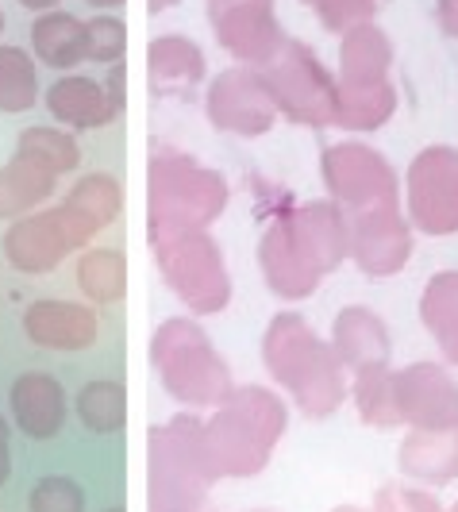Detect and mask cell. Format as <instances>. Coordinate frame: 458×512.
Returning a JSON list of instances; mask_svg holds the SVG:
<instances>
[{
	"instance_id": "obj_12",
	"label": "cell",
	"mask_w": 458,
	"mask_h": 512,
	"mask_svg": "<svg viewBox=\"0 0 458 512\" xmlns=\"http://www.w3.org/2000/svg\"><path fill=\"white\" fill-rule=\"evenodd\" d=\"M208 120L220 131L243 135V139H258L274 128L278 120V104L270 97L266 81L255 66L243 70H224L208 85V101H204Z\"/></svg>"
},
{
	"instance_id": "obj_23",
	"label": "cell",
	"mask_w": 458,
	"mask_h": 512,
	"mask_svg": "<svg viewBox=\"0 0 458 512\" xmlns=\"http://www.w3.org/2000/svg\"><path fill=\"white\" fill-rule=\"evenodd\" d=\"M389 66H393V47L389 35L374 24H355L343 31L339 43V81L351 85H374V81H389Z\"/></svg>"
},
{
	"instance_id": "obj_34",
	"label": "cell",
	"mask_w": 458,
	"mask_h": 512,
	"mask_svg": "<svg viewBox=\"0 0 458 512\" xmlns=\"http://www.w3.org/2000/svg\"><path fill=\"white\" fill-rule=\"evenodd\" d=\"M85 39H89V62H101V66H112V62H124L128 54V24L120 16H93L85 20Z\"/></svg>"
},
{
	"instance_id": "obj_36",
	"label": "cell",
	"mask_w": 458,
	"mask_h": 512,
	"mask_svg": "<svg viewBox=\"0 0 458 512\" xmlns=\"http://www.w3.org/2000/svg\"><path fill=\"white\" fill-rule=\"evenodd\" d=\"M316 12V20L324 31H351L355 24H370L378 12V0H305Z\"/></svg>"
},
{
	"instance_id": "obj_32",
	"label": "cell",
	"mask_w": 458,
	"mask_h": 512,
	"mask_svg": "<svg viewBox=\"0 0 458 512\" xmlns=\"http://www.w3.org/2000/svg\"><path fill=\"white\" fill-rule=\"evenodd\" d=\"M66 205L77 208L85 220H93L97 228H108L120 212H124V185L108 174H85L74 189L66 193Z\"/></svg>"
},
{
	"instance_id": "obj_37",
	"label": "cell",
	"mask_w": 458,
	"mask_h": 512,
	"mask_svg": "<svg viewBox=\"0 0 458 512\" xmlns=\"http://www.w3.org/2000/svg\"><path fill=\"white\" fill-rule=\"evenodd\" d=\"M374 512H443V505L428 489L389 482V486L374 493Z\"/></svg>"
},
{
	"instance_id": "obj_21",
	"label": "cell",
	"mask_w": 458,
	"mask_h": 512,
	"mask_svg": "<svg viewBox=\"0 0 458 512\" xmlns=\"http://www.w3.org/2000/svg\"><path fill=\"white\" fill-rule=\"evenodd\" d=\"M397 466L416 486H447L458 482V428L447 432H408Z\"/></svg>"
},
{
	"instance_id": "obj_35",
	"label": "cell",
	"mask_w": 458,
	"mask_h": 512,
	"mask_svg": "<svg viewBox=\"0 0 458 512\" xmlns=\"http://www.w3.org/2000/svg\"><path fill=\"white\" fill-rule=\"evenodd\" d=\"M27 509L31 512H85V489L74 478H39L27 493Z\"/></svg>"
},
{
	"instance_id": "obj_33",
	"label": "cell",
	"mask_w": 458,
	"mask_h": 512,
	"mask_svg": "<svg viewBox=\"0 0 458 512\" xmlns=\"http://www.w3.org/2000/svg\"><path fill=\"white\" fill-rule=\"evenodd\" d=\"M16 151H27L35 154L39 162H47L54 174H70L77 170V162H81V151H77L74 135H66V131L58 128H27L20 135V147Z\"/></svg>"
},
{
	"instance_id": "obj_19",
	"label": "cell",
	"mask_w": 458,
	"mask_h": 512,
	"mask_svg": "<svg viewBox=\"0 0 458 512\" xmlns=\"http://www.w3.org/2000/svg\"><path fill=\"white\" fill-rule=\"evenodd\" d=\"M331 347H335V355L347 370H362V366L389 362L393 339H389V328L374 308L347 305L339 308V316L331 324Z\"/></svg>"
},
{
	"instance_id": "obj_42",
	"label": "cell",
	"mask_w": 458,
	"mask_h": 512,
	"mask_svg": "<svg viewBox=\"0 0 458 512\" xmlns=\"http://www.w3.org/2000/svg\"><path fill=\"white\" fill-rule=\"evenodd\" d=\"M85 4H93V8H101V12H112V8H124V0H85Z\"/></svg>"
},
{
	"instance_id": "obj_11",
	"label": "cell",
	"mask_w": 458,
	"mask_h": 512,
	"mask_svg": "<svg viewBox=\"0 0 458 512\" xmlns=\"http://www.w3.org/2000/svg\"><path fill=\"white\" fill-rule=\"evenodd\" d=\"M397 412L408 432H447L458 428V382L439 362H412L393 370Z\"/></svg>"
},
{
	"instance_id": "obj_38",
	"label": "cell",
	"mask_w": 458,
	"mask_h": 512,
	"mask_svg": "<svg viewBox=\"0 0 458 512\" xmlns=\"http://www.w3.org/2000/svg\"><path fill=\"white\" fill-rule=\"evenodd\" d=\"M104 93H108V101L116 104V112H124V101H128V66L124 62H112V70L108 77L101 81Z\"/></svg>"
},
{
	"instance_id": "obj_9",
	"label": "cell",
	"mask_w": 458,
	"mask_h": 512,
	"mask_svg": "<svg viewBox=\"0 0 458 512\" xmlns=\"http://www.w3.org/2000/svg\"><path fill=\"white\" fill-rule=\"evenodd\" d=\"M320 178L328 185L331 201L351 212L401 205L397 174L389 158L366 143H335L320 154Z\"/></svg>"
},
{
	"instance_id": "obj_10",
	"label": "cell",
	"mask_w": 458,
	"mask_h": 512,
	"mask_svg": "<svg viewBox=\"0 0 458 512\" xmlns=\"http://www.w3.org/2000/svg\"><path fill=\"white\" fill-rule=\"evenodd\" d=\"M408 224L424 235L458 231V147H424L408 162Z\"/></svg>"
},
{
	"instance_id": "obj_5",
	"label": "cell",
	"mask_w": 458,
	"mask_h": 512,
	"mask_svg": "<svg viewBox=\"0 0 458 512\" xmlns=\"http://www.w3.org/2000/svg\"><path fill=\"white\" fill-rule=\"evenodd\" d=\"M151 362L162 378V389L185 409H216L231 397V370L212 347L197 320L170 316L158 324L151 339Z\"/></svg>"
},
{
	"instance_id": "obj_6",
	"label": "cell",
	"mask_w": 458,
	"mask_h": 512,
	"mask_svg": "<svg viewBox=\"0 0 458 512\" xmlns=\"http://www.w3.org/2000/svg\"><path fill=\"white\" fill-rule=\"evenodd\" d=\"M154 262L162 282L174 289L193 316H216L231 305V278L224 251L208 231H185L174 239L154 243Z\"/></svg>"
},
{
	"instance_id": "obj_16",
	"label": "cell",
	"mask_w": 458,
	"mask_h": 512,
	"mask_svg": "<svg viewBox=\"0 0 458 512\" xmlns=\"http://www.w3.org/2000/svg\"><path fill=\"white\" fill-rule=\"evenodd\" d=\"M258 266H262V278L266 285L278 293L281 301H305L316 293V285H320V270L301 255V247H297V239H293V231L285 224V216H278L266 235H262V243H258Z\"/></svg>"
},
{
	"instance_id": "obj_43",
	"label": "cell",
	"mask_w": 458,
	"mask_h": 512,
	"mask_svg": "<svg viewBox=\"0 0 458 512\" xmlns=\"http://www.w3.org/2000/svg\"><path fill=\"white\" fill-rule=\"evenodd\" d=\"M166 4H174V0H151V12H154V16H158V12L166 8Z\"/></svg>"
},
{
	"instance_id": "obj_8",
	"label": "cell",
	"mask_w": 458,
	"mask_h": 512,
	"mask_svg": "<svg viewBox=\"0 0 458 512\" xmlns=\"http://www.w3.org/2000/svg\"><path fill=\"white\" fill-rule=\"evenodd\" d=\"M97 224L85 220L77 208H70L66 201L54 208H35L20 220H12V228L4 231L0 247L12 270L20 274H47L54 270L62 258H70L74 251H81L93 235Z\"/></svg>"
},
{
	"instance_id": "obj_31",
	"label": "cell",
	"mask_w": 458,
	"mask_h": 512,
	"mask_svg": "<svg viewBox=\"0 0 458 512\" xmlns=\"http://www.w3.org/2000/svg\"><path fill=\"white\" fill-rule=\"evenodd\" d=\"M39 101V77L31 54L0 43V112H27Z\"/></svg>"
},
{
	"instance_id": "obj_18",
	"label": "cell",
	"mask_w": 458,
	"mask_h": 512,
	"mask_svg": "<svg viewBox=\"0 0 458 512\" xmlns=\"http://www.w3.org/2000/svg\"><path fill=\"white\" fill-rule=\"evenodd\" d=\"M24 332L47 351H85L97 343V312L74 301H35L24 312Z\"/></svg>"
},
{
	"instance_id": "obj_13",
	"label": "cell",
	"mask_w": 458,
	"mask_h": 512,
	"mask_svg": "<svg viewBox=\"0 0 458 512\" xmlns=\"http://www.w3.org/2000/svg\"><path fill=\"white\" fill-rule=\"evenodd\" d=\"M208 20L220 47L247 66H266L285 43L274 0H208Z\"/></svg>"
},
{
	"instance_id": "obj_41",
	"label": "cell",
	"mask_w": 458,
	"mask_h": 512,
	"mask_svg": "<svg viewBox=\"0 0 458 512\" xmlns=\"http://www.w3.org/2000/svg\"><path fill=\"white\" fill-rule=\"evenodd\" d=\"M24 8H31V12H47V8H54L58 0H20Z\"/></svg>"
},
{
	"instance_id": "obj_30",
	"label": "cell",
	"mask_w": 458,
	"mask_h": 512,
	"mask_svg": "<svg viewBox=\"0 0 458 512\" xmlns=\"http://www.w3.org/2000/svg\"><path fill=\"white\" fill-rule=\"evenodd\" d=\"M77 420L89 432H120L128 424V389L116 378H97L77 393Z\"/></svg>"
},
{
	"instance_id": "obj_22",
	"label": "cell",
	"mask_w": 458,
	"mask_h": 512,
	"mask_svg": "<svg viewBox=\"0 0 458 512\" xmlns=\"http://www.w3.org/2000/svg\"><path fill=\"white\" fill-rule=\"evenodd\" d=\"M54 174L47 162H39L35 154L16 151L8 166H0V220H20L27 212L47 205L54 193Z\"/></svg>"
},
{
	"instance_id": "obj_44",
	"label": "cell",
	"mask_w": 458,
	"mask_h": 512,
	"mask_svg": "<svg viewBox=\"0 0 458 512\" xmlns=\"http://www.w3.org/2000/svg\"><path fill=\"white\" fill-rule=\"evenodd\" d=\"M331 512H374V509H355V505H339V509H331Z\"/></svg>"
},
{
	"instance_id": "obj_39",
	"label": "cell",
	"mask_w": 458,
	"mask_h": 512,
	"mask_svg": "<svg viewBox=\"0 0 458 512\" xmlns=\"http://www.w3.org/2000/svg\"><path fill=\"white\" fill-rule=\"evenodd\" d=\"M8 474H12V428L0 416V486L8 482Z\"/></svg>"
},
{
	"instance_id": "obj_7",
	"label": "cell",
	"mask_w": 458,
	"mask_h": 512,
	"mask_svg": "<svg viewBox=\"0 0 458 512\" xmlns=\"http://www.w3.org/2000/svg\"><path fill=\"white\" fill-rule=\"evenodd\" d=\"M255 70L262 74L285 120L305 124V128H331L339 77L331 74L301 39H285L281 51L266 66H255Z\"/></svg>"
},
{
	"instance_id": "obj_2",
	"label": "cell",
	"mask_w": 458,
	"mask_h": 512,
	"mask_svg": "<svg viewBox=\"0 0 458 512\" xmlns=\"http://www.w3.org/2000/svg\"><path fill=\"white\" fill-rule=\"evenodd\" d=\"M289 405L266 385H235L224 405L204 420L208 466L220 478H255L285 436Z\"/></svg>"
},
{
	"instance_id": "obj_4",
	"label": "cell",
	"mask_w": 458,
	"mask_h": 512,
	"mask_svg": "<svg viewBox=\"0 0 458 512\" xmlns=\"http://www.w3.org/2000/svg\"><path fill=\"white\" fill-rule=\"evenodd\" d=\"M216 474L204 451V420L178 412L147 436V501L151 512H204Z\"/></svg>"
},
{
	"instance_id": "obj_14",
	"label": "cell",
	"mask_w": 458,
	"mask_h": 512,
	"mask_svg": "<svg viewBox=\"0 0 458 512\" xmlns=\"http://www.w3.org/2000/svg\"><path fill=\"white\" fill-rule=\"evenodd\" d=\"M347 258L370 278H393L412 258V224L401 205L351 212V247Z\"/></svg>"
},
{
	"instance_id": "obj_15",
	"label": "cell",
	"mask_w": 458,
	"mask_h": 512,
	"mask_svg": "<svg viewBox=\"0 0 458 512\" xmlns=\"http://www.w3.org/2000/svg\"><path fill=\"white\" fill-rule=\"evenodd\" d=\"M285 224L293 231L301 255L320 270L331 274L347 262V247H351V216L335 201H312V205L289 208Z\"/></svg>"
},
{
	"instance_id": "obj_24",
	"label": "cell",
	"mask_w": 458,
	"mask_h": 512,
	"mask_svg": "<svg viewBox=\"0 0 458 512\" xmlns=\"http://www.w3.org/2000/svg\"><path fill=\"white\" fill-rule=\"evenodd\" d=\"M31 51L51 70H74L77 62L89 58L85 20H77L70 12H43L31 24Z\"/></svg>"
},
{
	"instance_id": "obj_46",
	"label": "cell",
	"mask_w": 458,
	"mask_h": 512,
	"mask_svg": "<svg viewBox=\"0 0 458 512\" xmlns=\"http://www.w3.org/2000/svg\"><path fill=\"white\" fill-rule=\"evenodd\" d=\"M0 31H4V12H0Z\"/></svg>"
},
{
	"instance_id": "obj_45",
	"label": "cell",
	"mask_w": 458,
	"mask_h": 512,
	"mask_svg": "<svg viewBox=\"0 0 458 512\" xmlns=\"http://www.w3.org/2000/svg\"><path fill=\"white\" fill-rule=\"evenodd\" d=\"M443 512H458V501H455V505H451V509H443Z\"/></svg>"
},
{
	"instance_id": "obj_29",
	"label": "cell",
	"mask_w": 458,
	"mask_h": 512,
	"mask_svg": "<svg viewBox=\"0 0 458 512\" xmlns=\"http://www.w3.org/2000/svg\"><path fill=\"white\" fill-rule=\"evenodd\" d=\"M77 285L97 305L124 301V293H128V262H124V251H112V247L85 251L81 262H77Z\"/></svg>"
},
{
	"instance_id": "obj_20",
	"label": "cell",
	"mask_w": 458,
	"mask_h": 512,
	"mask_svg": "<svg viewBox=\"0 0 458 512\" xmlns=\"http://www.w3.org/2000/svg\"><path fill=\"white\" fill-rule=\"evenodd\" d=\"M47 108L58 124L74 131H93V128H108L120 112L116 104L108 101L101 81L85 74H66L58 77L51 89H47Z\"/></svg>"
},
{
	"instance_id": "obj_27",
	"label": "cell",
	"mask_w": 458,
	"mask_h": 512,
	"mask_svg": "<svg viewBox=\"0 0 458 512\" xmlns=\"http://www.w3.org/2000/svg\"><path fill=\"white\" fill-rule=\"evenodd\" d=\"M147 66H151L154 93H162V89L197 85L204 77V54L185 35H158L151 43V54H147Z\"/></svg>"
},
{
	"instance_id": "obj_40",
	"label": "cell",
	"mask_w": 458,
	"mask_h": 512,
	"mask_svg": "<svg viewBox=\"0 0 458 512\" xmlns=\"http://www.w3.org/2000/svg\"><path fill=\"white\" fill-rule=\"evenodd\" d=\"M435 16H439L443 31L458 39V0H435Z\"/></svg>"
},
{
	"instance_id": "obj_1",
	"label": "cell",
	"mask_w": 458,
	"mask_h": 512,
	"mask_svg": "<svg viewBox=\"0 0 458 512\" xmlns=\"http://www.w3.org/2000/svg\"><path fill=\"white\" fill-rule=\"evenodd\" d=\"M262 362L270 378L293 393V405L308 420H328L347 401V366L335 347L308 328L301 312H278L262 335Z\"/></svg>"
},
{
	"instance_id": "obj_3",
	"label": "cell",
	"mask_w": 458,
	"mask_h": 512,
	"mask_svg": "<svg viewBox=\"0 0 458 512\" xmlns=\"http://www.w3.org/2000/svg\"><path fill=\"white\" fill-rule=\"evenodd\" d=\"M147 193H151V201H147L151 243L208 228L228 208L231 197L224 174L208 170L197 158L181 151L154 154L151 174H147Z\"/></svg>"
},
{
	"instance_id": "obj_17",
	"label": "cell",
	"mask_w": 458,
	"mask_h": 512,
	"mask_svg": "<svg viewBox=\"0 0 458 512\" xmlns=\"http://www.w3.org/2000/svg\"><path fill=\"white\" fill-rule=\"evenodd\" d=\"M8 409L16 428L31 439H54L66 424V393L54 374L27 370L8 389Z\"/></svg>"
},
{
	"instance_id": "obj_47",
	"label": "cell",
	"mask_w": 458,
	"mask_h": 512,
	"mask_svg": "<svg viewBox=\"0 0 458 512\" xmlns=\"http://www.w3.org/2000/svg\"><path fill=\"white\" fill-rule=\"evenodd\" d=\"M108 512H124V509H108Z\"/></svg>"
},
{
	"instance_id": "obj_28",
	"label": "cell",
	"mask_w": 458,
	"mask_h": 512,
	"mask_svg": "<svg viewBox=\"0 0 458 512\" xmlns=\"http://www.w3.org/2000/svg\"><path fill=\"white\" fill-rule=\"evenodd\" d=\"M355 409H358V416H362V424H370V428H378V432H389V428L401 424L389 362L355 370Z\"/></svg>"
},
{
	"instance_id": "obj_26",
	"label": "cell",
	"mask_w": 458,
	"mask_h": 512,
	"mask_svg": "<svg viewBox=\"0 0 458 512\" xmlns=\"http://www.w3.org/2000/svg\"><path fill=\"white\" fill-rule=\"evenodd\" d=\"M420 320L435 335L443 359L458 366V270H443L424 285L420 297Z\"/></svg>"
},
{
	"instance_id": "obj_25",
	"label": "cell",
	"mask_w": 458,
	"mask_h": 512,
	"mask_svg": "<svg viewBox=\"0 0 458 512\" xmlns=\"http://www.w3.org/2000/svg\"><path fill=\"white\" fill-rule=\"evenodd\" d=\"M397 108V89L393 81H374V85H351L339 81L335 89V128L343 131H378Z\"/></svg>"
}]
</instances>
